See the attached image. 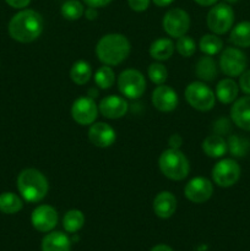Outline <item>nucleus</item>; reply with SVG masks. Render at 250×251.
Masks as SVG:
<instances>
[{
    "label": "nucleus",
    "mask_w": 250,
    "mask_h": 251,
    "mask_svg": "<svg viewBox=\"0 0 250 251\" xmlns=\"http://www.w3.org/2000/svg\"><path fill=\"white\" fill-rule=\"evenodd\" d=\"M43 17L34 10H22L17 12L9 22V33L11 38L20 43H31L43 32Z\"/></svg>",
    "instance_id": "nucleus-1"
},
{
    "label": "nucleus",
    "mask_w": 250,
    "mask_h": 251,
    "mask_svg": "<svg viewBox=\"0 0 250 251\" xmlns=\"http://www.w3.org/2000/svg\"><path fill=\"white\" fill-rule=\"evenodd\" d=\"M130 42L120 33H109L103 36L96 47V54L104 65H118L130 54Z\"/></svg>",
    "instance_id": "nucleus-2"
},
{
    "label": "nucleus",
    "mask_w": 250,
    "mask_h": 251,
    "mask_svg": "<svg viewBox=\"0 0 250 251\" xmlns=\"http://www.w3.org/2000/svg\"><path fill=\"white\" fill-rule=\"evenodd\" d=\"M17 189L28 202H39L47 196L49 184L43 173L34 168L25 169L17 178Z\"/></svg>",
    "instance_id": "nucleus-3"
},
{
    "label": "nucleus",
    "mask_w": 250,
    "mask_h": 251,
    "mask_svg": "<svg viewBox=\"0 0 250 251\" xmlns=\"http://www.w3.org/2000/svg\"><path fill=\"white\" fill-rule=\"evenodd\" d=\"M158 166L162 174L171 180H183L190 172L188 158L176 149H168L162 152L158 159Z\"/></svg>",
    "instance_id": "nucleus-4"
},
{
    "label": "nucleus",
    "mask_w": 250,
    "mask_h": 251,
    "mask_svg": "<svg viewBox=\"0 0 250 251\" xmlns=\"http://www.w3.org/2000/svg\"><path fill=\"white\" fill-rule=\"evenodd\" d=\"M186 102L200 112H207L215 107L216 95L213 91L201 81H195L186 86Z\"/></svg>",
    "instance_id": "nucleus-5"
},
{
    "label": "nucleus",
    "mask_w": 250,
    "mask_h": 251,
    "mask_svg": "<svg viewBox=\"0 0 250 251\" xmlns=\"http://www.w3.org/2000/svg\"><path fill=\"white\" fill-rule=\"evenodd\" d=\"M118 87L123 96L130 100H137L146 90V80L139 70L127 69L118 77Z\"/></svg>",
    "instance_id": "nucleus-6"
},
{
    "label": "nucleus",
    "mask_w": 250,
    "mask_h": 251,
    "mask_svg": "<svg viewBox=\"0 0 250 251\" xmlns=\"http://www.w3.org/2000/svg\"><path fill=\"white\" fill-rule=\"evenodd\" d=\"M234 22V11L228 4H217L208 11L207 26L215 34L229 31Z\"/></svg>",
    "instance_id": "nucleus-7"
},
{
    "label": "nucleus",
    "mask_w": 250,
    "mask_h": 251,
    "mask_svg": "<svg viewBox=\"0 0 250 251\" xmlns=\"http://www.w3.org/2000/svg\"><path fill=\"white\" fill-rule=\"evenodd\" d=\"M247 65V56L240 49L228 47L221 54L220 68L227 76H230V77L240 76L245 71Z\"/></svg>",
    "instance_id": "nucleus-8"
},
{
    "label": "nucleus",
    "mask_w": 250,
    "mask_h": 251,
    "mask_svg": "<svg viewBox=\"0 0 250 251\" xmlns=\"http://www.w3.org/2000/svg\"><path fill=\"white\" fill-rule=\"evenodd\" d=\"M213 181L221 188H230L240 178V167L237 161L225 158L215 164L212 169Z\"/></svg>",
    "instance_id": "nucleus-9"
},
{
    "label": "nucleus",
    "mask_w": 250,
    "mask_h": 251,
    "mask_svg": "<svg viewBox=\"0 0 250 251\" xmlns=\"http://www.w3.org/2000/svg\"><path fill=\"white\" fill-rule=\"evenodd\" d=\"M163 29L168 36L179 38L185 36L190 27V17L183 9H171L163 17Z\"/></svg>",
    "instance_id": "nucleus-10"
},
{
    "label": "nucleus",
    "mask_w": 250,
    "mask_h": 251,
    "mask_svg": "<svg viewBox=\"0 0 250 251\" xmlns=\"http://www.w3.org/2000/svg\"><path fill=\"white\" fill-rule=\"evenodd\" d=\"M98 114V108L95 100L90 97H80L73 103L71 117L77 124L91 125L95 123Z\"/></svg>",
    "instance_id": "nucleus-11"
},
{
    "label": "nucleus",
    "mask_w": 250,
    "mask_h": 251,
    "mask_svg": "<svg viewBox=\"0 0 250 251\" xmlns=\"http://www.w3.org/2000/svg\"><path fill=\"white\" fill-rule=\"evenodd\" d=\"M186 199L194 203H203L211 199L213 194V185L208 179L196 176L191 179L184 188Z\"/></svg>",
    "instance_id": "nucleus-12"
},
{
    "label": "nucleus",
    "mask_w": 250,
    "mask_h": 251,
    "mask_svg": "<svg viewBox=\"0 0 250 251\" xmlns=\"http://www.w3.org/2000/svg\"><path fill=\"white\" fill-rule=\"evenodd\" d=\"M32 226L39 232H50L58 223V213L49 205H41L32 212Z\"/></svg>",
    "instance_id": "nucleus-13"
},
{
    "label": "nucleus",
    "mask_w": 250,
    "mask_h": 251,
    "mask_svg": "<svg viewBox=\"0 0 250 251\" xmlns=\"http://www.w3.org/2000/svg\"><path fill=\"white\" fill-rule=\"evenodd\" d=\"M179 103L178 95L172 87L166 85H158L152 92V104L159 112H172Z\"/></svg>",
    "instance_id": "nucleus-14"
},
{
    "label": "nucleus",
    "mask_w": 250,
    "mask_h": 251,
    "mask_svg": "<svg viewBox=\"0 0 250 251\" xmlns=\"http://www.w3.org/2000/svg\"><path fill=\"white\" fill-rule=\"evenodd\" d=\"M88 139L95 146L105 149L114 144L117 139L114 129L105 123H93L88 130Z\"/></svg>",
    "instance_id": "nucleus-15"
},
{
    "label": "nucleus",
    "mask_w": 250,
    "mask_h": 251,
    "mask_svg": "<svg viewBox=\"0 0 250 251\" xmlns=\"http://www.w3.org/2000/svg\"><path fill=\"white\" fill-rule=\"evenodd\" d=\"M98 108L103 117L108 119H119L126 114L129 105L125 98L119 96H108L100 100Z\"/></svg>",
    "instance_id": "nucleus-16"
},
{
    "label": "nucleus",
    "mask_w": 250,
    "mask_h": 251,
    "mask_svg": "<svg viewBox=\"0 0 250 251\" xmlns=\"http://www.w3.org/2000/svg\"><path fill=\"white\" fill-rule=\"evenodd\" d=\"M230 118L238 127L250 131V96L235 100L230 108Z\"/></svg>",
    "instance_id": "nucleus-17"
},
{
    "label": "nucleus",
    "mask_w": 250,
    "mask_h": 251,
    "mask_svg": "<svg viewBox=\"0 0 250 251\" xmlns=\"http://www.w3.org/2000/svg\"><path fill=\"white\" fill-rule=\"evenodd\" d=\"M176 210V199L169 191H161L153 200V211L159 218L172 217Z\"/></svg>",
    "instance_id": "nucleus-18"
},
{
    "label": "nucleus",
    "mask_w": 250,
    "mask_h": 251,
    "mask_svg": "<svg viewBox=\"0 0 250 251\" xmlns=\"http://www.w3.org/2000/svg\"><path fill=\"white\" fill-rule=\"evenodd\" d=\"M70 238L61 232H51L42 240V251H70Z\"/></svg>",
    "instance_id": "nucleus-19"
},
{
    "label": "nucleus",
    "mask_w": 250,
    "mask_h": 251,
    "mask_svg": "<svg viewBox=\"0 0 250 251\" xmlns=\"http://www.w3.org/2000/svg\"><path fill=\"white\" fill-rule=\"evenodd\" d=\"M202 150L211 158H220L227 153V141L221 135H210L203 140Z\"/></svg>",
    "instance_id": "nucleus-20"
},
{
    "label": "nucleus",
    "mask_w": 250,
    "mask_h": 251,
    "mask_svg": "<svg viewBox=\"0 0 250 251\" xmlns=\"http://www.w3.org/2000/svg\"><path fill=\"white\" fill-rule=\"evenodd\" d=\"M238 92H239V88H238L237 82L234 80H232V78H223L216 86L215 95L220 102L225 103V104H229V103L234 102L237 100Z\"/></svg>",
    "instance_id": "nucleus-21"
},
{
    "label": "nucleus",
    "mask_w": 250,
    "mask_h": 251,
    "mask_svg": "<svg viewBox=\"0 0 250 251\" xmlns=\"http://www.w3.org/2000/svg\"><path fill=\"white\" fill-rule=\"evenodd\" d=\"M195 74L200 80L213 81L217 76V66L216 61L211 55L201 56L195 65Z\"/></svg>",
    "instance_id": "nucleus-22"
},
{
    "label": "nucleus",
    "mask_w": 250,
    "mask_h": 251,
    "mask_svg": "<svg viewBox=\"0 0 250 251\" xmlns=\"http://www.w3.org/2000/svg\"><path fill=\"white\" fill-rule=\"evenodd\" d=\"M174 53V44L169 38H158L152 42L150 55L158 61L168 60Z\"/></svg>",
    "instance_id": "nucleus-23"
},
{
    "label": "nucleus",
    "mask_w": 250,
    "mask_h": 251,
    "mask_svg": "<svg viewBox=\"0 0 250 251\" xmlns=\"http://www.w3.org/2000/svg\"><path fill=\"white\" fill-rule=\"evenodd\" d=\"M229 41L234 46L242 48L250 47V21H243L238 24L230 32Z\"/></svg>",
    "instance_id": "nucleus-24"
},
{
    "label": "nucleus",
    "mask_w": 250,
    "mask_h": 251,
    "mask_svg": "<svg viewBox=\"0 0 250 251\" xmlns=\"http://www.w3.org/2000/svg\"><path fill=\"white\" fill-rule=\"evenodd\" d=\"M92 76L91 65L85 60L76 61L70 70V77L76 85H85Z\"/></svg>",
    "instance_id": "nucleus-25"
},
{
    "label": "nucleus",
    "mask_w": 250,
    "mask_h": 251,
    "mask_svg": "<svg viewBox=\"0 0 250 251\" xmlns=\"http://www.w3.org/2000/svg\"><path fill=\"white\" fill-rule=\"evenodd\" d=\"M22 200L14 193H2L0 195V211L6 215H14L22 210Z\"/></svg>",
    "instance_id": "nucleus-26"
},
{
    "label": "nucleus",
    "mask_w": 250,
    "mask_h": 251,
    "mask_svg": "<svg viewBox=\"0 0 250 251\" xmlns=\"http://www.w3.org/2000/svg\"><path fill=\"white\" fill-rule=\"evenodd\" d=\"M85 216L80 210H70L63 218V227L68 233H76L83 227Z\"/></svg>",
    "instance_id": "nucleus-27"
},
{
    "label": "nucleus",
    "mask_w": 250,
    "mask_h": 251,
    "mask_svg": "<svg viewBox=\"0 0 250 251\" xmlns=\"http://www.w3.org/2000/svg\"><path fill=\"white\" fill-rule=\"evenodd\" d=\"M200 50L205 53L206 55H216L223 49V42L220 37L216 34H205L200 39Z\"/></svg>",
    "instance_id": "nucleus-28"
},
{
    "label": "nucleus",
    "mask_w": 250,
    "mask_h": 251,
    "mask_svg": "<svg viewBox=\"0 0 250 251\" xmlns=\"http://www.w3.org/2000/svg\"><path fill=\"white\" fill-rule=\"evenodd\" d=\"M228 151L230 152V154L234 157H244L248 153L250 147V142L248 141L244 137L237 136V135H232L229 136L227 141Z\"/></svg>",
    "instance_id": "nucleus-29"
},
{
    "label": "nucleus",
    "mask_w": 250,
    "mask_h": 251,
    "mask_svg": "<svg viewBox=\"0 0 250 251\" xmlns=\"http://www.w3.org/2000/svg\"><path fill=\"white\" fill-rule=\"evenodd\" d=\"M115 75L109 65H104L98 69L95 74V82L102 90H108L114 85Z\"/></svg>",
    "instance_id": "nucleus-30"
},
{
    "label": "nucleus",
    "mask_w": 250,
    "mask_h": 251,
    "mask_svg": "<svg viewBox=\"0 0 250 251\" xmlns=\"http://www.w3.org/2000/svg\"><path fill=\"white\" fill-rule=\"evenodd\" d=\"M85 14L83 5L78 0H68L61 5V15L64 19L75 21Z\"/></svg>",
    "instance_id": "nucleus-31"
},
{
    "label": "nucleus",
    "mask_w": 250,
    "mask_h": 251,
    "mask_svg": "<svg viewBox=\"0 0 250 251\" xmlns=\"http://www.w3.org/2000/svg\"><path fill=\"white\" fill-rule=\"evenodd\" d=\"M176 50L184 58H190L196 50V44L191 37L189 36H181L179 37L178 41H176Z\"/></svg>",
    "instance_id": "nucleus-32"
},
{
    "label": "nucleus",
    "mask_w": 250,
    "mask_h": 251,
    "mask_svg": "<svg viewBox=\"0 0 250 251\" xmlns=\"http://www.w3.org/2000/svg\"><path fill=\"white\" fill-rule=\"evenodd\" d=\"M149 77L156 85H163L168 77V71L162 64L153 63L149 66Z\"/></svg>",
    "instance_id": "nucleus-33"
},
{
    "label": "nucleus",
    "mask_w": 250,
    "mask_h": 251,
    "mask_svg": "<svg viewBox=\"0 0 250 251\" xmlns=\"http://www.w3.org/2000/svg\"><path fill=\"white\" fill-rule=\"evenodd\" d=\"M239 86L245 95L250 96V70L244 71L239 76Z\"/></svg>",
    "instance_id": "nucleus-34"
},
{
    "label": "nucleus",
    "mask_w": 250,
    "mask_h": 251,
    "mask_svg": "<svg viewBox=\"0 0 250 251\" xmlns=\"http://www.w3.org/2000/svg\"><path fill=\"white\" fill-rule=\"evenodd\" d=\"M127 2H129L130 9L137 12L145 11L150 5V0H127Z\"/></svg>",
    "instance_id": "nucleus-35"
},
{
    "label": "nucleus",
    "mask_w": 250,
    "mask_h": 251,
    "mask_svg": "<svg viewBox=\"0 0 250 251\" xmlns=\"http://www.w3.org/2000/svg\"><path fill=\"white\" fill-rule=\"evenodd\" d=\"M229 130V122L227 119H220L215 123V131L217 132V135H222L228 132Z\"/></svg>",
    "instance_id": "nucleus-36"
},
{
    "label": "nucleus",
    "mask_w": 250,
    "mask_h": 251,
    "mask_svg": "<svg viewBox=\"0 0 250 251\" xmlns=\"http://www.w3.org/2000/svg\"><path fill=\"white\" fill-rule=\"evenodd\" d=\"M168 144H169V146H171V149L179 150L180 149L181 145H183V137H181L179 134L172 135V136L169 137Z\"/></svg>",
    "instance_id": "nucleus-37"
},
{
    "label": "nucleus",
    "mask_w": 250,
    "mask_h": 251,
    "mask_svg": "<svg viewBox=\"0 0 250 251\" xmlns=\"http://www.w3.org/2000/svg\"><path fill=\"white\" fill-rule=\"evenodd\" d=\"M5 1L11 7H15V9H24V7L28 6L31 0H5Z\"/></svg>",
    "instance_id": "nucleus-38"
},
{
    "label": "nucleus",
    "mask_w": 250,
    "mask_h": 251,
    "mask_svg": "<svg viewBox=\"0 0 250 251\" xmlns=\"http://www.w3.org/2000/svg\"><path fill=\"white\" fill-rule=\"evenodd\" d=\"M86 2V5L91 7H103V6H107L108 4L112 2V0H83Z\"/></svg>",
    "instance_id": "nucleus-39"
},
{
    "label": "nucleus",
    "mask_w": 250,
    "mask_h": 251,
    "mask_svg": "<svg viewBox=\"0 0 250 251\" xmlns=\"http://www.w3.org/2000/svg\"><path fill=\"white\" fill-rule=\"evenodd\" d=\"M97 15L98 14H97V10H96V7L88 6V9H86V11H85L86 19L91 20V21H92V20L97 19Z\"/></svg>",
    "instance_id": "nucleus-40"
},
{
    "label": "nucleus",
    "mask_w": 250,
    "mask_h": 251,
    "mask_svg": "<svg viewBox=\"0 0 250 251\" xmlns=\"http://www.w3.org/2000/svg\"><path fill=\"white\" fill-rule=\"evenodd\" d=\"M152 1H153L154 5H157V6L164 7V6H168V5H171L174 0H152Z\"/></svg>",
    "instance_id": "nucleus-41"
},
{
    "label": "nucleus",
    "mask_w": 250,
    "mask_h": 251,
    "mask_svg": "<svg viewBox=\"0 0 250 251\" xmlns=\"http://www.w3.org/2000/svg\"><path fill=\"white\" fill-rule=\"evenodd\" d=\"M195 2H198L201 6H211V5L216 4L218 0H194Z\"/></svg>",
    "instance_id": "nucleus-42"
},
{
    "label": "nucleus",
    "mask_w": 250,
    "mask_h": 251,
    "mask_svg": "<svg viewBox=\"0 0 250 251\" xmlns=\"http://www.w3.org/2000/svg\"><path fill=\"white\" fill-rule=\"evenodd\" d=\"M151 251H173V250H172V248H169L168 245L159 244V245H156L154 248H152Z\"/></svg>",
    "instance_id": "nucleus-43"
},
{
    "label": "nucleus",
    "mask_w": 250,
    "mask_h": 251,
    "mask_svg": "<svg viewBox=\"0 0 250 251\" xmlns=\"http://www.w3.org/2000/svg\"><path fill=\"white\" fill-rule=\"evenodd\" d=\"M88 97L90 98H97L98 97V90H96V87H91L88 88Z\"/></svg>",
    "instance_id": "nucleus-44"
},
{
    "label": "nucleus",
    "mask_w": 250,
    "mask_h": 251,
    "mask_svg": "<svg viewBox=\"0 0 250 251\" xmlns=\"http://www.w3.org/2000/svg\"><path fill=\"white\" fill-rule=\"evenodd\" d=\"M225 2H228V4H235V2L238 1V0H225Z\"/></svg>",
    "instance_id": "nucleus-45"
}]
</instances>
